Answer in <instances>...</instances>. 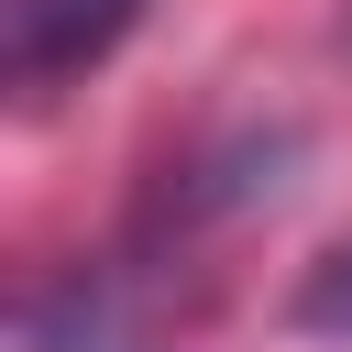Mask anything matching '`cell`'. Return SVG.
<instances>
[{
	"label": "cell",
	"instance_id": "obj_1",
	"mask_svg": "<svg viewBox=\"0 0 352 352\" xmlns=\"http://www.w3.org/2000/svg\"><path fill=\"white\" fill-rule=\"evenodd\" d=\"M11 352H154V297L143 264H66L22 297Z\"/></svg>",
	"mask_w": 352,
	"mask_h": 352
},
{
	"label": "cell",
	"instance_id": "obj_2",
	"mask_svg": "<svg viewBox=\"0 0 352 352\" xmlns=\"http://www.w3.org/2000/svg\"><path fill=\"white\" fill-rule=\"evenodd\" d=\"M132 22H143V0H0V77H11V99H55Z\"/></svg>",
	"mask_w": 352,
	"mask_h": 352
},
{
	"label": "cell",
	"instance_id": "obj_3",
	"mask_svg": "<svg viewBox=\"0 0 352 352\" xmlns=\"http://www.w3.org/2000/svg\"><path fill=\"white\" fill-rule=\"evenodd\" d=\"M297 330H330V341L352 330V242H341V253H330V264L297 286Z\"/></svg>",
	"mask_w": 352,
	"mask_h": 352
}]
</instances>
